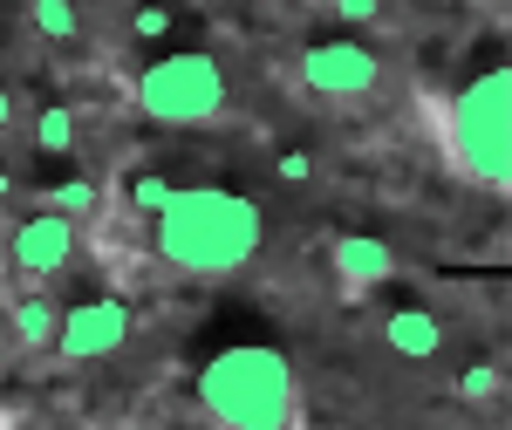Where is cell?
Masks as SVG:
<instances>
[{
  "label": "cell",
  "mask_w": 512,
  "mask_h": 430,
  "mask_svg": "<svg viewBox=\"0 0 512 430\" xmlns=\"http://www.w3.org/2000/svg\"><path fill=\"white\" fill-rule=\"evenodd\" d=\"M260 239H267L260 205L239 198V192H219V185H185V192H171V205L151 219L158 260L185 280L239 274V267L260 253Z\"/></svg>",
  "instance_id": "obj_1"
},
{
  "label": "cell",
  "mask_w": 512,
  "mask_h": 430,
  "mask_svg": "<svg viewBox=\"0 0 512 430\" xmlns=\"http://www.w3.org/2000/svg\"><path fill=\"white\" fill-rule=\"evenodd\" d=\"M198 410L212 430H308L294 362L267 342H233L198 369Z\"/></svg>",
  "instance_id": "obj_2"
},
{
  "label": "cell",
  "mask_w": 512,
  "mask_h": 430,
  "mask_svg": "<svg viewBox=\"0 0 512 430\" xmlns=\"http://www.w3.org/2000/svg\"><path fill=\"white\" fill-rule=\"evenodd\" d=\"M130 96L164 130H205V123H219L233 110V82L219 69V55H205V48H171L158 62H144Z\"/></svg>",
  "instance_id": "obj_3"
},
{
  "label": "cell",
  "mask_w": 512,
  "mask_h": 430,
  "mask_svg": "<svg viewBox=\"0 0 512 430\" xmlns=\"http://www.w3.org/2000/svg\"><path fill=\"white\" fill-rule=\"evenodd\" d=\"M451 164L472 178L478 192H506L512 185V123H506V69H478L458 96H451Z\"/></svg>",
  "instance_id": "obj_4"
},
{
  "label": "cell",
  "mask_w": 512,
  "mask_h": 430,
  "mask_svg": "<svg viewBox=\"0 0 512 430\" xmlns=\"http://www.w3.org/2000/svg\"><path fill=\"white\" fill-rule=\"evenodd\" d=\"M294 76H301V89H308L315 103L349 110V103H369V96L383 89V55H376V48H362V41H349V35L308 41V48H301V62H294Z\"/></svg>",
  "instance_id": "obj_5"
},
{
  "label": "cell",
  "mask_w": 512,
  "mask_h": 430,
  "mask_svg": "<svg viewBox=\"0 0 512 430\" xmlns=\"http://www.w3.org/2000/svg\"><path fill=\"white\" fill-rule=\"evenodd\" d=\"M76 260H82V226L62 219V212H35V219H21L7 233V267H14L21 287H48V280L69 274Z\"/></svg>",
  "instance_id": "obj_6"
},
{
  "label": "cell",
  "mask_w": 512,
  "mask_h": 430,
  "mask_svg": "<svg viewBox=\"0 0 512 430\" xmlns=\"http://www.w3.org/2000/svg\"><path fill=\"white\" fill-rule=\"evenodd\" d=\"M123 342H130V308H123L117 294L76 301V308H62V321H55V355H69V362H103Z\"/></svg>",
  "instance_id": "obj_7"
},
{
  "label": "cell",
  "mask_w": 512,
  "mask_h": 430,
  "mask_svg": "<svg viewBox=\"0 0 512 430\" xmlns=\"http://www.w3.org/2000/svg\"><path fill=\"white\" fill-rule=\"evenodd\" d=\"M7 301V342L21 355H48L55 349V321H62V308H55V294L48 287H14V294H0Z\"/></svg>",
  "instance_id": "obj_8"
},
{
  "label": "cell",
  "mask_w": 512,
  "mask_h": 430,
  "mask_svg": "<svg viewBox=\"0 0 512 430\" xmlns=\"http://www.w3.org/2000/svg\"><path fill=\"white\" fill-rule=\"evenodd\" d=\"M328 260H335L342 294H369V287H383V280L396 274V253L376 233H342L335 246H328Z\"/></svg>",
  "instance_id": "obj_9"
},
{
  "label": "cell",
  "mask_w": 512,
  "mask_h": 430,
  "mask_svg": "<svg viewBox=\"0 0 512 430\" xmlns=\"http://www.w3.org/2000/svg\"><path fill=\"white\" fill-rule=\"evenodd\" d=\"M383 342H390V355H403V362H437V355H444V321H437L431 308H390L383 314Z\"/></svg>",
  "instance_id": "obj_10"
},
{
  "label": "cell",
  "mask_w": 512,
  "mask_h": 430,
  "mask_svg": "<svg viewBox=\"0 0 512 430\" xmlns=\"http://www.w3.org/2000/svg\"><path fill=\"white\" fill-rule=\"evenodd\" d=\"M28 28L55 48H76L82 41V0H28Z\"/></svg>",
  "instance_id": "obj_11"
},
{
  "label": "cell",
  "mask_w": 512,
  "mask_h": 430,
  "mask_svg": "<svg viewBox=\"0 0 512 430\" xmlns=\"http://www.w3.org/2000/svg\"><path fill=\"white\" fill-rule=\"evenodd\" d=\"M76 137H82V123L69 103H41L35 110V151L41 157H76Z\"/></svg>",
  "instance_id": "obj_12"
},
{
  "label": "cell",
  "mask_w": 512,
  "mask_h": 430,
  "mask_svg": "<svg viewBox=\"0 0 512 430\" xmlns=\"http://www.w3.org/2000/svg\"><path fill=\"white\" fill-rule=\"evenodd\" d=\"M41 212H62V219L89 226V219L103 212V185H96V178H69V185H48V192H41Z\"/></svg>",
  "instance_id": "obj_13"
},
{
  "label": "cell",
  "mask_w": 512,
  "mask_h": 430,
  "mask_svg": "<svg viewBox=\"0 0 512 430\" xmlns=\"http://www.w3.org/2000/svg\"><path fill=\"white\" fill-rule=\"evenodd\" d=\"M171 192H178V185H171L164 171H130L117 198H123V212H130V219H158L164 205H171Z\"/></svg>",
  "instance_id": "obj_14"
},
{
  "label": "cell",
  "mask_w": 512,
  "mask_h": 430,
  "mask_svg": "<svg viewBox=\"0 0 512 430\" xmlns=\"http://www.w3.org/2000/svg\"><path fill=\"white\" fill-rule=\"evenodd\" d=\"M451 396H458L465 410H492V403L506 396V369H499V362H472V369H458Z\"/></svg>",
  "instance_id": "obj_15"
},
{
  "label": "cell",
  "mask_w": 512,
  "mask_h": 430,
  "mask_svg": "<svg viewBox=\"0 0 512 430\" xmlns=\"http://www.w3.org/2000/svg\"><path fill=\"white\" fill-rule=\"evenodd\" d=\"M171 28H178V7L171 0H137L130 7V41L158 48V41H171Z\"/></svg>",
  "instance_id": "obj_16"
},
{
  "label": "cell",
  "mask_w": 512,
  "mask_h": 430,
  "mask_svg": "<svg viewBox=\"0 0 512 430\" xmlns=\"http://www.w3.org/2000/svg\"><path fill=\"white\" fill-rule=\"evenodd\" d=\"M328 14L342 28H383L390 21V0H328Z\"/></svg>",
  "instance_id": "obj_17"
},
{
  "label": "cell",
  "mask_w": 512,
  "mask_h": 430,
  "mask_svg": "<svg viewBox=\"0 0 512 430\" xmlns=\"http://www.w3.org/2000/svg\"><path fill=\"white\" fill-rule=\"evenodd\" d=\"M274 185H315V151H274Z\"/></svg>",
  "instance_id": "obj_18"
},
{
  "label": "cell",
  "mask_w": 512,
  "mask_h": 430,
  "mask_svg": "<svg viewBox=\"0 0 512 430\" xmlns=\"http://www.w3.org/2000/svg\"><path fill=\"white\" fill-rule=\"evenodd\" d=\"M14 130H21V96L0 82V137H14Z\"/></svg>",
  "instance_id": "obj_19"
},
{
  "label": "cell",
  "mask_w": 512,
  "mask_h": 430,
  "mask_svg": "<svg viewBox=\"0 0 512 430\" xmlns=\"http://www.w3.org/2000/svg\"><path fill=\"white\" fill-rule=\"evenodd\" d=\"M260 7H280V0H260Z\"/></svg>",
  "instance_id": "obj_20"
},
{
  "label": "cell",
  "mask_w": 512,
  "mask_h": 430,
  "mask_svg": "<svg viewBox=\"0 0 512 430\" xmlns=\"http://www.w3.org/2000/svg\"><path fill=\"white\" fill-rule=\"evenodd\" d=\"M0 362H7V342H0Z\"/></svg>",
  "instance_id": "obj_21"
},
{
  "label": "cell",
  "mask_w": 512,
  "mask_h": 430,
  "mask_svg": "<svg viewBox=\"0 0 512 430\" xmlns=\"http://www.w3.org/2000/svg\"><path fill=\"white\" fill-rule=\"evenodd\" d=\"M0 205H7V198H0Z\"/></svg>",
  "instance_id": "obj_22"
},
{
  "label": "cell",
  "mask_w": 512,
  "mask_h": 430,
  "mask_svg": "<svg viewBox=\"0 0 512 430\" xmlns=\"http://www.w3.org/2000/svg\"><path fill=\"white\" fill-rule=\"evenodd\" d=\"M0 294H7V287H0Z\"/></svg>",
  "instance_id": "obj_23"
}]
</instances>
